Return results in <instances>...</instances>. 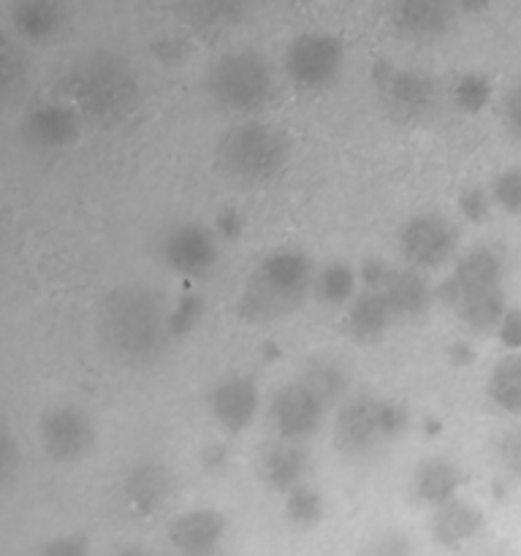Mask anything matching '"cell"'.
<instances>
[{
  "instance_id": "cell-32",
  "label": "cell",
  "mask_w": 521,
  "mask_h": 556,
  "mask_svg": "<svg viewBox=\"0 0 521 556\" xmlns=\"http://www.w3.org/2000/svg\"><path fill=\"white\" fill-rule=\"evenodd\" d=\"M27 81L25 52L11 38L0 36V103L11 101Z\"/></svg>"
},
{
  "instance_id": "cell-20",
  "label": "cell",
  "mask_w": 521,
  "mask_h": 556,
  "mask_svg": "<svg viewBox=\"0 0 521 556\" xmlns=\"http://www.w3.org/2000/svg\"><path fill=\"white\" fill-rule=\"evenodd\" d=\"M11 25L16 36L27 43L54 41L65 25L63 0H14Z\"/></svg>"
},
{
  "instance_id": "cell-33",
  "label": "cell",
  "mask_w": 521,
  "mask_h": 556,
  "mask_svg": "<svg viewBox=\"0 0 521 556\" xmlns=\"http://www.w3.org/2000/svg\"><path fill=\"white\" fill-rule=\"evenodd\" d=\"M204 318V299L199 293H185L174 302V307L168 309V329L171 337L190 334V331L199 326V320Z\"/></svg>"
},
{
  "instance_id": "cell-6",
  "label": "cell",
  "mask_w": 521,
  "mask_h": 556,
  "mask_svg": "<svg viewBox=\"0 0 521 556\" xmlns=\"http://www.w3.org/2000/svg\"><path fill=\"white\" fill-rule=\"evenodd\" d=\"M405 405L380 396H356L340 407L334 424V443L347 456H367L407 427Z\"/></svg>"
},
{
  "instance_id": "cell-9",
  "label": "cell",
  "mask_w": 521,
  "mask_h": 556,
  "mask_svg": "<svg viewBox=\"0 0 521 556\" xmlns=\"http://www.w3.org/2000/svg\"><path fill=\"white\" fill-rule=\"evenodd\" d=\"M38 440L49 459L74 465L96 448V424L81 407L54 405L38 418Z\"/></svg>"
},
{
  "instance_id": "cell-31",
  "label": "cell",
  "mask_w": 521,
  "mask_h": 556,
  "mask_svg": "<svg viewBox=\"0 0 521 556\" xmlns=\"http://www.w3.org/2000/svg\"><path fill=\"white\" fill-rule=\"evenodd\" d=\"M494 87L492 79L481 71H467L459 79L454 81V90H450V98H454L456 109H461L465 114H478L492 103Z\"/></svg>"
},
{
  "instance_id": "cell-34",
  "label": "cell",
  "mask_w": 521,
  "mask_h": 556,
  "mask_svg": "<svg viewBox=\"0 0 521 556\" xmlns=\"http://www.w3.org/2000/svg\"><path fill=\"white\" fill-rule=\"evenodd\" d=\"M492 199L508 215H521V168H505L492 179Z\"/></svg>"
},
{
  "instance_id": "cell-27",
  "label": "cell",
  "mask_w": 521,
  "mask_h": 556,
  "mask_svg": "<svg viewBox=\"0 0 521 556\" xmlns=\"http://www.w3.org/2000/svg\"><path fill=\"white\" fill-rule=\"evenodd\" d=\"M488 400L510 416H521V351H510L492 367L486 380Z\"/></svg>"
},
{
  "instance_id": "cell-24",
  "label": "cell",
  "mask_w": 521,
  "mask_h": 556,
  "mask_svg": "<svg viewBox=\"0 0 521 556\" xmlns=\"http://www.w3.org/2000/svg\"><path fill=\"white\" fill-rule=\"evenodd\" d=\"M461 489V470L450 459L443 456H432V459L421 462L412 476V494L421 505L437 508V505L448 503L459 494Z\"/></svg>"
},
{
  "instance_id": "cell-41",
  "label": "cell",
  "mask_w": 521,
  "mask_h": 556,
  "mask_svg": "<svg viewBox=\"0 0 521 556\" xmlns=\"http://www.w3.org/2000/svg\"><path fill=\"white\" fill-rule=\"evenodd\" d=\"M41 554L52 556H81L87 554V541L71 535V538H58V541H49L47 546H41Z\"/></svg>"
},
{
  "instance_id": "cell-45",
  "label": "cell",
  "mask_w": 521,
  "mask_h": 556,
  "mask_svg": "<svg viewBox=\"0 0 521 556\" xmlns=\"http://www.w3.org/2000/svg\"><path fill=\"white\" fill-rule=\"evenodd\" d=\"M456 5L465 14H481V11L488 9V0H456Z\"/></svg>"
},
{
  "instance_id": "cell-19",
  "label": "cell",
  "mask_w": 521,
  "mask_h": 556,
  "mask_svg": "<svg viewBox=\"0 0 521 556\" xmlns=\"http://www.w3.org/2000/svg\"><path fill=\"white\" fill-rule=\"evenodd\" d=\"M226 530L228 525L226 519H223L220 510L195 508L177 516V519L168 525V543H171L179 554L204 556L220 548Z\"/></svg>"
},
{
  "instance_id": "cell-43",
  "label": "cell",
  "mask_w": 521,
  "mask_h": 556,
  "mask_svg": "<svg viewBox=\"0 0 521 556\" xmlns=\"http://www.w3.org/2000/svg\"><path fill=\"white\" fill-rule=\"evenodd\" d=\"M226 465H228V454H226V448H223V445H209V448L204 451V467L209 472L223 470Z\"/></svg>"
},
{
  "instance_id": "cell-3",
  "label": "cell",
  "mask_w": 521,
  "mask_h": 556,
  "mask_svg": "<svg viewBox=\"0 0 521 556\" xmlns=\"http://www.w3.org/2000/svg\"><path fill=\"white\" fill-rule=\"evenodd\" d=\"M315 266L302 250H275L255 266L253 277L239 296V318L269 324L291 315L313 291Z\"/></svg>"
},
{
  "instance_id": "cell-17",
  "label": "cell",
  "mask_w": 521,
  "mask_h": 556,
  "mask_svg": "<svg viewBox=\"0 0 521 556\" xmlns=\"http://www.w3.org/2000/svg\"><path fill=\"white\" fill-rule=\"evenodd\" d=\"M22 130L38 150H65L79 139L81 114L74 103H43L27 114Z\"/></svg>"
},
{
  "instance_id": "cell-8",
  "label": "cell",
  "mask_w": 521,
  "mask_h": 556,
  "mask_svg": "<svg viewBox=\"0 0 521 556\" xmlns=\"http://www.w3.org/2000/svg\"><path fill=\"white\" fill-rule=\"evenodd\" d=\"M345 47L331 33H302L285 52V74L298 90H323L340 76Z\"/></svg>"
},
{
  "instance_id": "cell-25",
  "label": "cell",
  "mask_w": 521,
  "mask_h": 556,
  "mask_svg": "<svg viewBox=\"0 0 521 556\" xmlns=\"http://www.w3.org/2000/svg\"><path fill=\"white\" fill-rule=\"evenodd\" d=\"M253 5L255 0H179V11L185 20L206 33L242 25Z\"/></svg>"
},
{
  "instance_id": "cell-4",
  "label": "cell",
  "mask_w": 521,
  "mask_h": 556,
  "mask_svg": "<svg viewBox=\"0 0 521 556\" xmlns=\"http://www.w3.org/2000/svg\"><path fill=\"white\" fill-rule=\"evenodd\" d=\"M206 92L223 112L258 114L275 98V68L255 49H231L206 71Z\"/></svg>"
},
{
  "instance_id": "cell-40",
  "label": "cell",
  "mask_w": 521,
  "mask_h": 556,
  "mask_svg": "<svg viewBox=\"0 0 521 556\" xmlns=\"http://www.w3.org/2000/svg\"><path fill=\"white\" fill-rule=\"evenodd\" d=\"M505 125H508L510 134L516 139H521V81L510 87V92L505 96Z\"/></svg>"
},
{
  "instance_id": "cell-22",
  "label": "cell",
  "mask_w": 521,
  "mask_h": 556,
  "mask_svg": "<svg viewBox=\"0 0 521 556\" xmlns=\"http://www.w3.org/2000/svg\"><path fill=\"white\" fill-rule=\"evenodd\" d=\"M258 470H260V478L266 481V486L285 494L291 492V489H296L298 483L307 481L309 454L298 443L280 440V443L269 445V448L260 454Z\"/></svg>"
},
{
  "instance_id": "cell-14",
  "label": "cell",
  "mask_w": 521,
  "mask_h": 556,
  "mask_svg": "<svg viewBox=\"0 0 521 556\" xmlns=\"http://www.w3.org/2000/svg\"><path fill=\"white\" fill-rule=\"evenodd\" d=\"M503 271H505V264H503V255H499L497 250L486 248V244L472 248L470 253H465L459 261H456V269L445 277L437 296L443 299L448 307H454L459 299L470 296V293L488 291V288L503 286Z\"/></svg>"
},
{
  "instance_id": "cell-15",
  "label": "cell",
  "mask_w": 521,
  "mask_h": 556,
  "mask_svg": "<svg viewBox=\"0 0 521 556\" xmlns=\"http://www.w3.org/2000/svg\"><path fill=\"white\" fill-rule=\"evenodd\" d=\"M260 396L247 375H228L217 380L206 396L212 418L226 429L228 434H242L258 416Z\"/></svg>"
},
{
  "instance_id": "cell-5",
  "label": "cell",
  "mask_w": 521,
  "mask_h": 556,
  "mask_svg": "<svg viewBox=\"0 0 521 556\" xmlns=\"http://www.w3.org/2000/svg\"><path fill=\"white\" fill-rule=\"evenodd\" d=\"M288 136L266 123H244L228 130L217 144V166L239 185H264L285 168Z\"/></svg>"
},
{
  "instance_id": "cell-7",
  "label": "cell",
  "mask_w": 521,
  "mask_h": 556,
  "mask_svg": "<svg viewBox=\"0 0 521 556\" xmlns=\"http://www.w3.org/2000/svg\"><path fill=\"white\" fill-rule=\"evenodd\" d=\"M372 85L389 117L399 123H418L437 103V87L432 76L394 63H378L372 68Z\"/></svg>"
},
{
  "instance_id": "cell-12",
  "label": "cell",
  "mask_w": 521,
  "mask_h": 556,
  "mask_svg": "<svg viewBox=\"0 0 521 556\" xmlns=\"http://www.w3.org/2000/svg\"><path fill=\"white\" fill-rule=\"evenodd\" d=\"M326 402L315 391H309L302 380L288 383L275 391L269 402V424L280 440L302 443L318 432L323 421Z\"/></svg>"
},
{
  "instance_id": "cell-26",
  "label": "cell",
  "mask_w": 521,
  "mask_h": 556,
  "mask_svg": "<svg viewBox=\"0 0 521 556\" xmlns=\"http://www.w3.org/2000/svg\"><path fill=\"white\" fill-rule=\"evenodd\" d=\"M450 309H454L456 320H459L465 329H470L472 334H488V331H497L508 304H505L503 286H497L488 288V291H478L459 299Z\"/></svg>"
},
{
  "instance_id": "cell-44",
  "label": "cell",
  "mask_w": 521,
  "mask_h": 556,
  "mask_svg": "<svg viewBox=\"0 0 521 556\" xmlns=\"http://www.w3.org/2000/svg\"><path fill=\"white\" fill-rule=\"evenodd\" d=\"M448 358L454 364H459V367H467V364H472V358H475V351H472V345H467V342H454V345L448 348Z\"/></svg>"
},
{
  "instance_id": "cell-18",
  "label": "cell",
  "mask_w": 521,
  "mask_h": 556,
  "mask_svg": "<svg viewBox=\"0 0 521 556\" xmlns=\"http://www.w3.org/2000/svg\"><path fill=\"white\" fill-rule=\"evenodd\" d=\"M456 0H391L394 27L407 38H440L448 33L456 16Z\"/></svg>"
},
{
  "instance_id": "cell-29",
  "label": "cell",
  "mask_w": 521,
  "mask_h": 556,
  "mask_svg": "<svg viewBox=\"0 0 521 556\" xmlns=\"http://www.w3.org/2000/svg\"><path fill=\"white\" fill-rule=\"evenodd\" d=\"M302 383L307 386L309 391L320 396L326 405L331 402H340L347 391V375L340 364L329 362V358H320V362H313L302 375Z\"/></svg>"
},
{
  "instance_id": "cell-1",
  "label": "cell",
  "mask_w": 521,
  "mask_h": 556,
  "mask_svg": "<svg viewBox=\"0 0 521 556\" xmlns=\"http://www.w3.org/2000/svg\"><path fill=\"white\" fill-rule=\"evenodd\" d=\"M168 304L150 286H119L98 307V340L109 358L125 367L155 364L171 340Z\"/></svg>"
},
{
  "instance_id": "cell-2",
  "label": "cell",
  "mask_w": 521,
  "mask_h": 556,
  "mask_svg": "<svg viewBox=\"0 0 521 556\" xmlns=\"http://www.w3.org/2000/svg\"><path fill=\"white\" fill-rule=\"evenodd\" d=\"M63 92L81 117L98 125L123 123L141 101V81L134 65L117 52L98 49L81 54L63 76Z\"/></svg>"
},
{
  "instance_id": "cell-28",
  "label": "cell",
  "mask_w": 521,
  "mask_h": 556,
  "mask_svg": "<svg viewBox=\"0 0 521 556\" xmlns=\"http://www.w3.org/2000/svg\"><path fill=\"white\" fill-rule=\"evenodd\" d=\"M356 269L342 264V261H336V264H329L320 271H315L313 293L320 302L331 304V307H345V304L356 296Z\"/></svg>"
},
{
  "instance_id": "cell-23",
  "label": "cell",
  "mask_w": 521,
  "mask_h": 556,
  "mask_svg": "<svg viewBox=\"0 0 521 556\" xmlns=\"http://www.w3.org/2000/svg\"><path fill=\"white\" fill-rule=\"evenodd\" d=\"M432 535L440 546L456 548L465 546L467 541L481 535L483 530V510L467 500H448V503L432 508Z\"/></svg>"
},
{
  "instance_id": "cell-13",
  "label": "cell",
  "mask_w": 521,
  "mask_h": 556,
  "mask_svg": "<svg viewBox=\"0 0 521 556\" xmlns=\"http://www.w3.org/2000/svg\"><path fill=\"white\" fill-rule=\"evenodd\" d=\"M161 258L177 275L204 277L217 264L215 233L199 223H179L163 237Z\"/></svg>"
},
{
  "instance_id": "cell-37",
  "label": "cell",
  "mask_w": 521,
  "mask_h": 556,
  "mask_svg": "<svg viewBox=\"0 0 521 556\" xmlns=\"http://www.w3.org/2000/svg\"><path fill=\"white\" fill-rule=\"evenodd\" d=\"M20 445H16L14 434L0 424V489L9 486L16 478V470H20Z\"/></svg>"
},
{
  "instance_id": "cell-16",
  "label": "cell",
  "mask_w": 521,
  "mask_h": 556,
  "mask_svg": "<svg viewBox=\"0 0 521 556\" xmlns=\"http://www.w3.org/2000/svg\"><path fill=\"white\" fill-rule=\"evenodd\" d=\"M174 476L157 462H141L134 470L125 476L123 497L125 505L139 519H150V516L161 514L174 497Z\"/></svg>"
},
{
  "instance_id": "cell-42",
  "label": "cell",
  "mask_w": 521,
  "mask_h": 556,
  "mask_svg": "<svg viewBox=\"0 0 521 556\" xmlns=\"http://www.w3.org/2000/svg\"><path fill=\"white\" fill-rule=\"evenodd\" d=\"M369 552L378 556H402V554H410V543L402 541L399 535H383L372 548H369Z\"/></svg>"
},
{
  "instance_id": "cell-21",
  "label": "cell",
  "mask_w": 521,
  "mask_h": 556,
  "mask_svg": "<svg viewBox=\"0 0 521 556\" xmlns=\"http://www.w3.org/2000/svg\"><path fill=\"white\" fill-rule=\"evenodd\" d=\"M396 320V315L391 313L389 302L380 296L372 288H364L361 293L351 299L345 304V320H342V329L347 337H353L356 342H374L391 329V324Z\"/></svg>"
},
{
  "instance_id": "cell-38",
  "label": "cell",
  "mask_w": 521,
  "mask_h": 556,
  "mask_svg": "<svg viewBox=\"0 0 521 556\" xmlns=\"http://www.w3.org/2000/svg\"><path fill=\"white\" fill-rule=\"evenodd\" d=\"M497 337L508 351H521V309H505L497 326Z\"/></svg>"
},
{
  "instance_id": "cell-36",
  "label": "cell",
  "mask_w": 521,
  "mask_h": 556,
  "mask_svg": "<svg viewBox=\"0 0 521 556\" xmlns=\"http://www.w3.org/2000/svg\"><path fill=\"white\" fill-rule=\"evenodd\" d=\"M492 193L483 188H467L465 193L459 195V212L470 223H486L488 215H492Z\"/></svg>"
},
{
  "instance_id": "cell-10",
  "label": "cell",
  "mask_w": 521,
  "mask_h": 556,
  "mask_svg": "<svg viewBox=\"0 0 521 556\" xmlns=\"http://www.w3.org/2000/svg\"><path fill=\"white\" fill-rule=\"evenodd\" d=\"M358 277L364 280V286L378 291L389 302L396 318H418L427 313L434 299V288L416 266L396 269L385 261H367Z\"/></svg>"
},
{
  "instance_id": "cell-35",
  "label": "cell",
  "mask_w": 521,
  "mask_h": 556,
  "mask_svg": "<svg viewBox=\"0 0 521 556\" xmlns=\"http://www.w3.org/2000/svg\"><path fill=\"white\" fill-rule=\"evenodd\" d=\"M497 459L513 481L521 483V424L508 429L497 443Z\"/></svg>"
},
{
  "instance_id": "cell-30",
  "label": "cell",
  "mask_w": 521,
  "mask_h": 556,
  "mask_svg": "<svg viewBox=\"0 0 521 556\" xmlns=\"http://www.w3.org/2000/svg\"><path fill=\"white\" fill-rule=\"evenodd\" d=\"M326 516L323 497H320L315 489H309L307 483H298L296 489L285 492V519L291 521L298 530H309V527L320 525V519Z\"/></svg>"
},
{
  "instance_id": "cell-39",
  "label": "cell",
  "mask_w": 521,
  "mask_h": 556,
  "mask_svg": "<svg viewBox=\"0 0 521 556\" xmlns=\"http://www.w3.org/2000/svg\"><path fill=\"white\" fill-rule=\"evenodd\" d=\"M212 231H215L220 239L242 237V231H244L242 212L233 210V206H226V210H220V212H217L215 226H212Z\"/></svg>"
},
{
  "instance_id": "cell-11",
  "label": "cell",
  "mask_w": 521,
  "mask_h": 556,
  "mask_svg": "<svg viewBox=\"0 0 521 556\" xmlns=\"http://www.w3.org/2000/svg\"><path fill=\"white\" fill-rule=\"evenodd\" d=\"M459 233L443 215H416L402 226L399 250L410 266L421 271L440 269L454 258Z\"/></svg>"
}]
</instances>
